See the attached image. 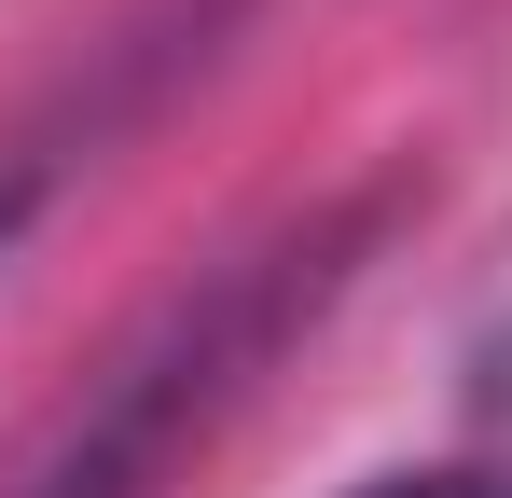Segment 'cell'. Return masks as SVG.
Listing matches in <instances>:
<instances>
[{
  "label": "cell",
  "mask_w": 512,
  "mask_h": 498,
  "mask_svg": "<svg viewBox=\"0 0 512 498\" xmlns=\"http://www.w3.org/2000/svg\"><path fill=\"white\" fill-rule=\"evenodd\" d=\"M360 498H512V471H402V485H360Z\"/></svg>",
  "instance_id": "obj_1"
},
{
  "label": "cell",
  "mask_w": 512,
  "mask_h": 498,
  "mask_svg": "<svg viewBox=\"0 0 512 498\" xmlns=\"http://www.w3.org/2000/svg\"><path fill=\"white\" fill-rule=\"evenodd\" d=\"M14 222H28V194H14V180H0V236H14Z\"/></svg>",
  "instance_id": "obj_2"
}]
</instances>
